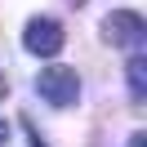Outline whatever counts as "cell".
Returning <instances> with one entry per match:
<instances>
[{"label":"cell","instance_id":"1","mask_svg":"<svg viewBox=\"0 0 147 147\" xmlns=\"http://www.w3.org/2000/svg\"><path fill=\"white\" fill-rule=\"evenodd\" d=\"M36 94L45 102H54V107H71V102L80 98V76H76L71 67H45V71L36 76Z\"/></svg>","mask_w":147,"mask_h":147},{"label":"cell","instance_id":"2","mask_svg":"<svg viewBox=\"0 0 147 147\" xmlns=\"http://www.w3.org/2000/svg\"><path fill=\"white\" fill-rule=\"evenodd\" d=\"M102 40L116 45V49H134V45L147 40V22L138 18V13H129V9H116V13H107V22H102Z\"/></svg>","mask_w":147,"mask_h":147},{"label":"cell","instance_id":"3","mask_svg":"<svg viewBox=\"0 0 147 147\" xmlns=\"http://www.w3.org/2000/svg\"><path fill=\"white\" fill-rule=\"evenodd\" d=\"M63 27H58L54 18H31L27 31H22V45H27V54H40V58H54L58 49H63Z\"/></svg>","mask_w":147,"mask_h":147},{"label":"cell","instance_id":"4","mask_svg":"<svg viewBox=\"0 0 147 147\" xmlns=\"http://www.w3.org/2000/svg\"><path fill=\"white\" fill-rule=\"evenodd\" d=\"M125 76H129L134 98H143V94H147V58H143V54H134V58H129V67H125Z\"/></svg>","mask_w":147,"mask_h":147},{"label":"cell","instance_id":"5","mask_svg":"<svg viewBox=\"0 0 147 147\" xmlns=\"http://www.w3.org/2000/svg\"><path fill=\"white\" fill-rule=\"evenodd\" d=\"M129 147H147V134H134V138H129Z\"/></svg>","mask_w":147,"mask_h":147},{"label":"cell","instance_id":"6","mask_svg":"<svg viewBox=\"0 0 147 147\" xmlns=\"http://www.w3.org/2000/svg\"><path fill=\"white\" fill-rule=\"evenodd\" d=\"M5 138H9V129H5V120H0V147H5Z\"/></svg>","mask_w":147,"mask_h":147},{"label":"cell","instance_id":"7","mask_svg":"<svg viewBox=\"0 0 147 147\" xmlns=\"http://www.w3.org/2000/svg\"><path fill=\"white\" fill-rule=\"evenodd\" d=\"M5 89H9V85H5V76H0V94H5Z\"/></svg>","mask_w":147,"mask_h":147},{"label":"cell","instance_id":"8","mask_svg":"<svg viewBox=\"0 0 147 147\" xmlns=\"http://www.w3.org/2000/svg\"><path fill=\"white\" fill-rule=\"evenodd\" d=\"M71 5H85V0H71Z\"/></svg>","mask_w":147,"mask_h":147}]
</instances>
